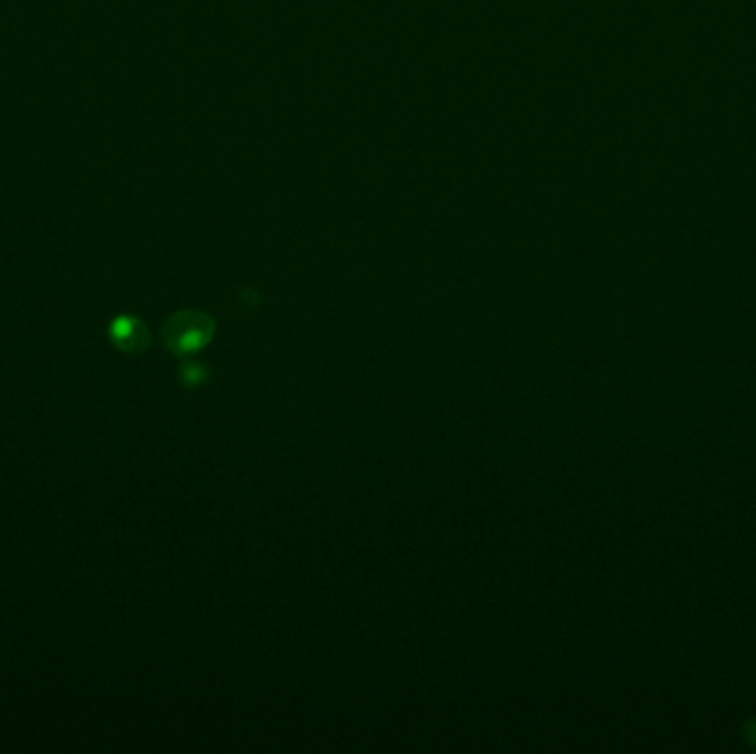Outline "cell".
Instances as JSON below:
<instances>
[{
    "instance_id": "obj_2",
    "label": "cell",
    "mask_w": 756,
    "mask_h": 754,
    "mask_svg": "<svg viewBox=\"0 0 756 754\" xmlns=\"http://www.w3.org/2000/svg\"><path fill=\"white\" fill-rule=\"evenodd\" d=\"M109 337L115 343V348L126 354L146 350V345H149L151 341V334L149 330H146L144 323L140 319L129 317V314H122V317L113 319L109 328Z\"/></svg>"
},
{
    "instance_id": "obj_1",
    "label": "cell",
    "mask_w": 756,
    "mask_h": 754,
    "mask_svg": "<svg viewBox=\"0 0 756 754\" xmlns=\"http://www.w3.org/2000/svg\"><path fill=\"white\" fill-rule=\"evenodd\" d=\"M215 334V321L206 312L180 310L168 317L162 330L164 345L173 354L188 356L206 348Z\"/></svg>"
},
{
    "instance_id": "obj_3",
    "label": "cell",
    "mask_w": 756,
    "mask_h": 754,
    "mask_svg": "<svg viewBox=\"0 0 756 754\" xmlns=\"http://www.w3.org/2000/svg\"><path fill=\"white\" fill-rule=\"evenodd\" d=\"M180 379L188 387L202 385L206 381V370L202 368V365H197V363H186L184 368L180 370Z\"/></svg>"
}]
</instances>
